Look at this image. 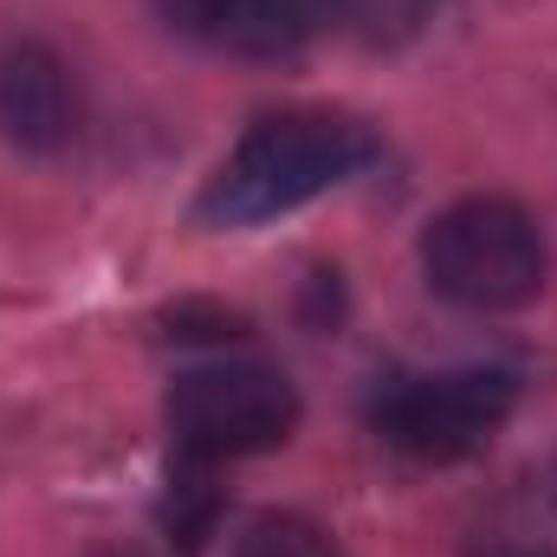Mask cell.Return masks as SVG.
Wrapping results in <instances>:
<instances>
[{"label":"cell","mask_w":557,"mask_h":557,"mask_svg":"<svg viewBox=\"0 0 557 557\" xmlns=\"http://www.w3.org/2000/svg\"><path fill=\"white\" fill-rule=\"evenodd\" d=\"M162 416L188 460H240L298 428V396L267 363H201L169 383Z\"/></svg>","instance_id":"3"},{"label":"cell","mask_w":557,"mask_h":557,"mask_svg":"<svg viewBox=\"0 0 557 557\" xmlns=\"http://www.w3.org/2000/svg\"><path fill=\"white\" fill-rule=\"evenodd\" d=\"M234 557H344V552L331 545L324 525H311V519H298V512H267V519H253V525L240 532Z\"/></svg>","instance_id":"8"},{"label":"cell","mask_w":557,"mask_h":557,"mask_svg":"<svg viewBox=\"0 0 557 557\" xmlns=\"http://www.w3.org/2000/svg\"><path fill=\"white\" fill-rule=\"evenodd\" d=\"M512 376L499 370H434V376H396L376 396V434L416 460H460L486 447L512 416Z\"/></svg>","instance_id":"4"},{"label":"cell","mask_w":557,"mask_h":557,"mask_svg":"<svg viewBox=\"0 0 557 557\" xmlns=\"http://www.w3.org/2000/svg\"><path fill=\"white\" fill-rule=\"evenodd\" d=\"M98 557H143V552H98Z\"/></svg>","instance_id":"10"},{"label":"cell","mask_w":557,"mask_h":557,"mask_svg":"<svg viewBox=\"0 0 557 557\" xmlns=\"http://www.w3.org/2000/svg\"><path fill=\"white\" fill-rule=\"evenodd\" d=\"M473 557H557V552L532 545V539H493V545H480Z\"/></svg>","instance_id":"9"},{"label":"cell","mask_w":557,"mask_h":557,"mask_svg":"<svg viewBox=\"0 0 557 557\" xmlns=\"http://www.w3.org/2000/svg\"><path fill=\"white\" fill-rule=\"evenodd\" d=\"M0 131L33 156H52L72 143L78 98H72V78H65L52 46H39V39L0 46Z\"/></svg>","instance_id":"5"},{"label":"cell","mask_w":557,"mask_h":557,"mask_svg":"<svg viewBox=\"0 0 557 557\" xmlns=\"http://www.w3.org/2000/svg\"><path fill=\"white\" fill-rule=\"evenodd\" d=\"M376 162V137L331 111H285L253 124L240 149L221 162V175L201 195V221L214 227H260L278 221L344 182H357Z\"/></svg>","instance_id":"1"},{"label":"cell","mask_w":557,"mask_h":557,"mask_svg":"<svg viewBox=\"0 0 557 557\" xmlns=\"http://www.w3.org/2000/svg\"><path fill=\"white\" fill-rule=\"evenodd\" d=\"M421 273L460 311H519L545 292L552 253L539 221L506 195H467L421 234Z\"/></svg>","instance_id":"2"},{"label":"cell","mask_w":557,"mask_h":557,"mask_svg":"<svg viewBox=\"0 0 557 557\" xmlns=\"http://www.w3.org/2000/svg\"><path fill=\"white\" fill-rule=\"evenodd\" d=\"M156 13L175 33L247 59H285L318 26V0H156Z\"/></svg>","instance_id":"6"},{"label":"cell","mask_w":557,"mask_h":557,"mask_svg":"<svg viewBox=\"0 0 557 557\" xmlns=\"http://www.w3.org/2000/svg\"><path fill=\"white\" fill-rule=\"evenodd\" d=\"M434 0H318V20H331L337 33L363 39V46H403L428 26Z\"/></svg>","instance_id":"7"}]
</instances>
